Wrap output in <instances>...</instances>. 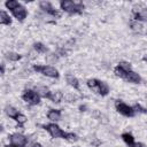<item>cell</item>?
<instances>
[{
  "instance_id": "obj_1",
  "label": "cell",
  "mask_w": 147,
  "mask_h": 147,
  "mask_svg": "<svg viewBox=\"0 0 147 147\" xmlns=\"http://www.w3.org/2000/svg\"><path fill=\"white\" fill-rule=\"evenodd\" d=\"M61 9L69 13V14H79L84 9V5L80 1H72V0H62L60 2Z\"/></svg>"
},
{
  "instance_id": "obj_2",
  "label": "cell",
  "mask_w": 147,
  "mask_h": 147,
  "mask_svg": "<svg viewBox=\"0 0 147 147\" xmlns=\"http://www.w3.org/2000/svg\"><path fill=\"white\" fill-rule=\"evenodd\" d=\"M87 86L90 88H92L93 91H95L98 94L102 95V96H105L109 93V86L105 82H101V80L95 79V78L88 79L87 80Z\"/></svg>"
},
{
  "instance_id": "obj_3",
  "label": "cell",
  "mask_w": 147,
  "mask_h": 147,
  "mask_svg": "<svg viewBox=\"0 0 147 147\" xmlns=\"http://www.w3.org/2000/svg\"><path fill=\"white\" fill-rule=\"evenodd\" d=\"M33 70L37 71V72H40L41 75H44L46 77H51V78H59V76H60L59 71L52 65H39V64H36V65H33Z\"/></svg>"
},
{
  "instance_id": "obj_4",
  "label": "cell",
  "mask_w": 147,
  "mask_h": 147,
  "mask_svg": "<svg viewBox=\"0 0 147 147\" xmlns=\"http://www.w3.org/2000/svg\"><path fill=\"white\" fill-rule=\"evenodd\" d=\"M22 99L25 102H28L29 105H31V106H36V105H38L40 102V95H39V93L36 92V91H33V90H30V88L23 91Z\"/></svg>"
},
{
  "instance_id": "obj_5",
  "label": "cell",
  "mask_w": 147,
  "mask_h": 147,
  "mask_svg": "<svg viewBox=\"0 0 147 147\" xmlns=\"http://www.w3.org/2000/svg\"><path fill=\"white\" fill-rule=\"evenodd\" d=\"M115 108H116V110H117L119 114H122V115H124V116H126V117H132V116H134V114H136L133 107H131V106H129V105L122 102L121 100H117V101L115 102Z\"/></svg>"
},
{
  "instance_id": "obj_6",
  "label": "cell",
  "mask_w": 147,
  "mask_h": 147,
  "mask_svg": "<svg viewBox=\"0 0 147 147\" xmlns=\"http://www.w3.org/2000/svg\"><path fill=\"white\" fill-rule=\"evenodd\" d=\"M42 127L51 134L52 138H63L64 136V131L55 123H51V124H46V125H42Z\"/></svg>"
},
{
  "instance_id": "obj_7",
  "label": "cell",
  "mask_w": 147,
  "mask_h": 147,
  "mask_svg": "<svg viewBox=\"0 0 147 147\" xmlns=\"http://www.w3.org/2000/svg\"><path fill=\"white\" fill-rule=\"evenodd\" d=\"M9 140H10V144L16 147H24L26 145L28 138L21 133H13V134H10Z\"/></svg>"
},
{
  "instance_id": "obj_8",
  "label": "cell",
  "mask_w": 147,
  "mask_h": 147,
  "mask_svg": "<svg viewBox=\"0 0 147 147\" xmlns=\"http://www.w3.org/2000/svg\"><path fill=\"white\" fill-rule=\"evenodd\" d=\"M39 7H40V9H42L44 11H46L47 14H49V15H52V16H54V17H60L61 16V14L52 6V3L51 2H48V1H40L39 2Z\"/></svg>"
},
{
  "instance_id": "obj_9",
  "label": "cell",
  "mask_w": 147,
  "mask_h": 147,
  "mask_svg": "<svg viewBox=\"0 0 147 147\" xmlns=\"http://www.w3.org/2000/svg\"><path fill=\"white\" fill-rule=\"evenodd\" d=\"M11 13H13V15H14L18 21H23V20L26 17V15H28V11H26L25 7L22 6V5H20L17 8H15L14 10H11Z\"/></svg>"
},
{
  "instance_id": "obj_10",
  "label": "cell",
  "mask_w": 147,
  "mask_h": 147,
  "mask_svg": "<svg viewBox=\"0 0 147 147\" xmlns=\"http://www.w3.org/2000/svg\"><path fill=\"white\" fill-rule=\"evenodd\" d=\"M126 82H129V83H133V84H139L140 82H141V77L137 74V72H134V71H130L127 75H126V77L124 78Z\"/></svg>"
},
{
  "instance_id": "obj_11",
  "label": "cell",
  "mask_w": 147,
  "mask_h": 147,
  "mask_svg": "<svg viewBox=\"0 0 147 147\" xmlns=\"http://www.w3.org/2000/svg\"><path fill=\"white\" fill-rule=\"evenodd\" d=\"M47 118L52 122H57L61 119V110L60 109H51L47 113Z\"/></svg>"
},
{
  "instance_id": "obj_12",
  "label": "cell",
  "mask_w": 147,
  "mask_h": 147,
  "mask_svg": "<svg viewBox=\"0 0 147 147\" xmlns=\"http://www.w3.org/2000/svg\"><path fill=\"white\" fill-rule=\"evenodd\" d=\"M65 80H67V83H68L71 87H74L75 90H79V80H78L74 75L68 74V75L65 76Z\"/></svg>"
},
{
  "instance_id": "obj_13",
  "label": "cell",
  "mask_w": 147,
  "mask_h": 147,
  "mask_svg": "<svg viewBox=\"0 0 147 147\" xmlns=\"http://www.w3.org/2000/svg\"><path fill=\"white\" fill-rule=\"evenodd\" d=\"M134 21L137 22H147V9L144 8V9H140L138 11L134 13Z\"/></svg>"
},
{
  "instance_id": "obj_14",
  "label": "cell",
  "mask_w": 147,
  "mask_h": 147,
  "mask_svg": "<svg viewBox=\"0 0 147 147\" xmlns=\"http://www.w3.org/2000/svg\"><path fill=\"white\" fill-rule=\"evenodd\" d=\"M62 98H63V94H62L61 91L49 92V94H48V96H47V99H49V100H52L53 102H56V103H59V102L62 100Z\"/></svg>"
},
{
  "instance_id": "obj_15",
  "label": "cell",
  "mask_w": 147,
  "mask_h": 147,
  "mask_svg": "<svg viewBox=\"0 0 147 147\" xmlns=\"http://www.w3.org/2000/svg\"><path fill=\"white\" fill-rule=\"evenodd\" d=\"M10 23H11V20L9 17V15L6 11L1 10L0 11V24H2V25H9Z\"/></svg>"
},
{
  "instance_id": "obj_16",
  "label": "cell",
  "mask_w": 147,
  "mask_h": 147,
  "mask_svg": "<svg viewBox=\"0 0 147 147\" xmlns=\"http://www.w3.org/2000/svg\"><path fill=\"white\" fill-rule=\"evenodd\" d=\"M130 26L131 29L134 31V32H138V33H142L144 32V26L141 25V23L137 22V21H132L130 23Z\"/></svg>"
},
{
  "instance_id": "obj_17",
  "label": "cell",
  "mask_w": 147,
  "mask_h": 147,
  "mask_svg": "<svg viewBox=\"0 0 147 147\" xmlns=\"http://www.w3.org/2000/svg\"><path fill=\"white\" fill-rule=\"evenodd\" d=\"M5 110H6V114H7V115H8L10 118H13V119H15V117H16V116L20 114V113H18V110H17L16 108L11 107V106H7Z\"/></svg>"
},
{
  "instance_id": "obj_18",
  "label": "cell",
  "mask_w": 147,
  "mask_h": 147,
  "mask_svg": "<svg viewBox=\"0 0 147 147\" xmlns=\"http://www.w3.org/2000/svg\"><path fill=\"white\" fill-rule=\"evenodd\" d=\"M122 139L124 140V142H125L129 147L134 142V138H133V136H132L131 133H129V132H124V133L122 134Z\"/></svg>"
},
{
  "instance_id": "obj_19",
  "label": "cell",
  "mask_w": 147,
  "mask_h": 147,
  "mask_svg": "<svg viewBox=\"0 0 147 147\" xmlns=\"http://www.w3.org/2000/svg\"><path fill=\"white\" fill-rule=\"evenodd\" d=\"M6 59L9 61L16 62L22 59V55H20L18 53H15V52H8V53H6Z\"/></svg>"
},
{
  "instance_id": "obj_20",
  "label": "cell",
  "mask_w": 147,
  "mask_h": 147,
  "mask_svg": "<svg viewBox=\"0 0 147 147\" xmlns=\"http://www.w3.org/2000/svg\"><path fill=\"white\" fill-rule=\"evenodd\" d=\"M20 5H21V3H20L18 1H16V0H8V1L5 2V6H6L10 11L14 10L15 8H17Z\"/></svg>"
},
{
  "instance_id": "obj_21",
  "label": "cell",
  "mask_w": 147,
  "mask_h": 147,
  "mask_svg": "<svg viewBox=\"0 0 147 147\" xmlns=\"http://www.w3.org/2000/svg\"><path fill=\"white\" fill-rule=\"evenodd\" d=\"M33 48H34V51L37 53H46L47 52V47L41 42H34L33 44Z\"/></svg>"
},
{
  "instance_id": "obj_22",
  "label": "cell",
  "mask_w": 147,
  "mask_h": 147,
  "mask_svg": "<svg viewBox=\"0 0 147 147\" xmlns=\"http://www.w3.org/2000/svg\"><path fill=\"white\" fill-rule=\"evenodd\" d=\"M63 139L74 142V141H77V140H78V137H77V134H75V133H72V132H65L64 136H63Z\"/></svg>"
},
{
  "instance_id": "obj_23",
  "label": "cell",
  "mask_w": 147,
  "mask_h": 147,
  "mask_svg": "<svg viewBox=\"0 0 147 147\" xmlns=\"http://www.w3.org/2000/svg\"><path fill=\"white\" fill-rule=\"evenodd\" d=\"M118 67H119L123 71H125V72L132 71V70H131V64H130L129 62H126V61H121V62L118 63Z\"/></svg>"
},
{
  "instance_id": "obj_24",
  "label": "cell",
  "mask_w": 147,
  "mask_h": 147,
  "mask_svg": "<svg viewBox=\"0 0 147 147\" xmlns=\"http://www.w3.org/2000/svg\"><path fill=\"white\" fill-rule=\"evenodd\" d=\"M37 91H38L39 95H40V96H44V98H47L48 94H49V92H51V91H48V88H47L46 86H39V87L37 88Z\"/></svg>"
},
{
  "instance_id": "obj_25",
  "label": "cell",
  "mask_w": 147,
  "mask_h": 147,
  "mask_svg": "<svg viewBox=\"0 0 147 147\" xmlns=\"http://www.w3.org/2000/svg\"><path fill=\"white\" fill-rule=\"evenodd\" d=\"M15 121L18 123V125H23V124L28 121V118H26V116H25V115H23V114H21V113H20V114L15 117Z\"/></svg>"
},
{
  "instance_id": "obj_26",
  "label": "cell",
  "mask_w": 147,
  "mask_h": 147,
  "mask_svg": "<svg viewBox=\"0 0 147 147\" xmlns=\"http://www.w3.org/2000/svg\"><path fill=\"white\" fill-rule=\"evenodd\" d=\"M114 71H115V75H116V76H118V77H121V78H125V77H126V75L129 74V72L123 71L118 65L115 68V70H114Z\"/></svg>"
},
{
  "instance_id": "obj_27",
  "label": "cell",
  "mask_w": 147,
  "mask_h": 147,
  "mask_svg": "<svg viewBox=\"0 0 147 147\" xmlns=\"http://www.w3.org/2000/svg\"><path fill=\"white\" fill-rule=\"evenodd\" d=\"M133 109H134V111L142 113V114H147V109H146V108H144V107H141L139 103H136V105L133 106Z\"/></svg>"
},
{
  "instance_id": "obj_28",
  "label": "cell",
  "mask_w": 147,
  "mask_h": 147,
  "mask_svg": "<svg viewBox=\"0 0 147 147\" xmlns=\"http://www.w3.org/2000/svg\"><path fill=\"white\" fill-rule=\"evenodd\" d=\"M130 147H146V146H145L142 142H136V141H134Z\"/></svg>"
},
{
  "instance_id": "obj_29",
  "label": "cell",
  "mask_w": 147,
  "mask_h": 147,
  "mask_svg": "<svg viewBox=\"0 0 147 147\" xmlns=\"http://www.w3.org/2000/svg\"><path fill=\"white\" fill-rule=\"evenodd\" d=\"M65 99L68 100V102H72V101L76 99V96H74L72 94H69V95H67V96H65Z\"/></svg>"
},
{
  "instance_id": "obj_30",
  "label": "cell",
  "mask_w": 147,
  "mask_h": 147,
  "mask_svg": "<svg viewBox=\"0 0 147 147\" xmlns=\"http://www.w3.org/2000/svg\"><path fill=\"white\" fill-rule=\"evenodd\" d=\"M30 147H42V146H41L39 142H33V144L30 145Z\"/></svg>"
},
{
  "instance_id": "obj_31",
  "label": "cell",
  "mask_w": 147,
  "mask_h": 147,
  "mask_svg": "<svg viewBox=\"0 0 147 147\" xmlns=\"http://www.w3.org/2000/svg\"><path fill=\"white\" fill-rule=\"evenodd\" d=\"M5 74V65H3V63L1 64V75H3Z\"/></svg>"
},
{
  "instance_id": "obj_32",
  "label": "cell",
  "mask_w": 147,
  "mask_h": 147,
  "mask_svg": "<svg viewBox=\"0 0 147 147\" xmlns=\"http://www.w3.org/2000/svg\"><path fill=\"white\" fill-rule=\"evenodd\" d=\"M5 147H16V146H14V145H11V144H10V145H6Z\"/></svg>"
},
{
  "instance_id": "obj_33",
  "label": "cell",
  "mask_w": 147,
  "mask_h": 147,
  "mask_svg": "<svg viewBox=\"0 0 147 147\" xmlns=\"http://www.w3.org/2000/svg\"><path fill=\"white\" fill-rule=\"evenodd\" d=\"M142 60H144L145 62H147V56H144V57H142Z\"/></svg>"
}]
</instances>
